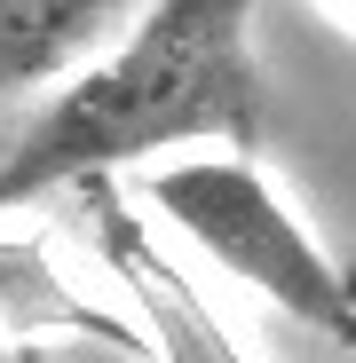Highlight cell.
I'll return each instance as SVG.
<instances>
[{"instance_id": "6da1fadb", "label": "cell", "mask_w": 356, "mask_h": 363, "mask_svg": "<svg viewBox=\"0 0 356 363\" xmlns=\"http://www.w3.org/2000/svg\"><path fill=\"white\" fill-rule=\"evenodd\" d=\"M222 143L246 158L261 143V72H254V0H151V16L55 95L24 143L0 158V213L87 190L151 150Z\"/></svg>"}, {"instance_id": "7a4b0ae2", "label": "cell", "mask_w": 356, "mask_h": 363, "mask_svg": "<svg viewBox=\"0 0 356 363\" xmlns=\"http://www.w3.org/2000/svg\"><path fill=\"white\" fill-rule=\"evenodd\" d=\"M143 206H158V221H174L214 269H230L246 292H261L277 316L356 347V261H333L317 245L309 221L277 198V182L254 158L214 150V158L151 166Z\"/></svg>"}, {"instance_id": "3957f363", "label": "cell", "mask_w": 356, "mask_h": 363, "mask_svg": "<svg viewBox=\"0 0 356 363\" xmlns=\"http://www.w3.org/2000/svg\"><path fill=\"white\" fill-rule=\"evenodd\" d=\"M87 213H95V245L119 277V292L135 300V324L151 340V363H254L230 340V324L190 292V277L158 253V237L143 229V213H127V198L111 182H87Z\"/></svg>"}, {"instance_id": "277c9868", "label": "cell", "mask_w": 356, "mask_h": 363, "mask_svg": "<svg viewBox=\"0 0 356 363\" xmlns=\"http://www.w3.org/2000/svg\"><path fill=\"white\" fill-rule=\"evenodd\" d=\"M0 340H9V347L72 340V347H111V355H127V363H151L143 324L95 308L87 292H72L32 237H0Z\"/></svg>"}, {"instance_id": "5b68a950", "label": "cell", "mask_w": 356, "mask_h": 363, "mask_svg": "<svg viewBox=\"0 0 356 363\" xmlns=\"http://www.w3.org/2000/svg\"><path fill=\"white\" fill-rule=\"evenodd\" d=\"M111 0H0V95L40 87L103 32Z\"/></svg>"}]
</instances>
